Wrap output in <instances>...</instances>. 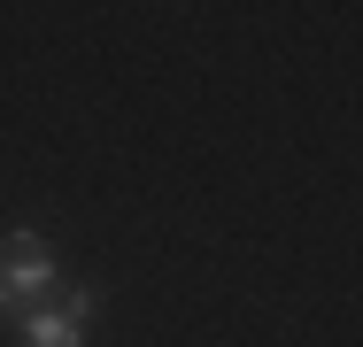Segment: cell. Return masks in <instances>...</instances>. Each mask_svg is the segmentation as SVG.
<instances>
[{
    "instance_id": "cell-1",
    "label": "cell",
    "mask_w": 363,
    "mask_h": 347,
    "mask_svg": "<svg viewBox=\"0 0 363 347\" xmlns=\"http://www.w3.org/2000/svg\"><path fill=\"white\" fill-rule=\"evenodd\" d=\"M55 285H62V263H55L47 232L39 224H8V239H0V324L47 309Z\"/></svg>"
},
{
    "instance_id": "cell-2",
    "label": "cell",
    "mask_w": 363,
    "mask_h": 347,
    "mask_svg": "<svg viewBox=\"0 0 363 347\" xmlns=\"http://www.w3.org/2000/svg\"><path fill=\"white\" fill-rule=\"evenodd\" d=\"M16 340L23 347H85V324H70L62 309H31V317H16Z\"/></svg>"
},
{
    "instance_id": "cell-3",
    "label": "cell",
    "mask_w": 363,
    "mask_h": 347,
    "mask_svg": "<svg viewBox=\"0 0 363 347\" xmlns=\"http://www.w3.org/2000/svg\"><path fill=\"white\" fill-rule=\"evenodd\" d=\"M93 309H101V285H70L62 317H70V324H93Z\"/></svg>"
}]
</instances>
